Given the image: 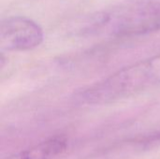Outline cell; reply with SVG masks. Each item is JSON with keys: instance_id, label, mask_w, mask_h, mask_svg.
<instances>
[{"instance_id": "cell-4", "label": "cell", "mask_w": 160, "mask_h": 159, "mask_svg": "<svg viewBox=\"0 0 160 159\" xmlns=\"http://www.w3.org/2000/svg\"><path fill=\"white\" fill-rule=\"evenodd\" d=\"M65 148L66 142L61 138H54L7 159H50L61 153Z\"/></svg>"}, {"instance_id": "cell-3", "label": "cell", "mask_w": 160, "mask_h": 159, "mask_svg": "<svg viewBox=\"0 0 160 159\" xmlns=\"http://www.w3.org/2000/svg\"><path fill=\"white\" fill-rule=\"evenodd\" d=\"M44 38L42 28L23 16H11L1 22L0 45L8 52H23L38 47Z\"/></svg>"}, {"instance_id": "cell-1", "label": "cell", "mask_w": 160, "mask_h": 159, "mask_svg": "<svg viewBox=\"0 0 160 159\" xmlns=\"http://www.w3.org/2000/svg\"><path fill=\"white\" fill-rule=\"evenodd\" d=\"M160 31V0H126L94 15L84 32L126 37Z\"/></svg>"}, {"instance_id": "cell-2", "label": "cell", "mask_w": 160, "mask_h": 159, "mask_svg": "<svg viewBox=\"0 0 160 159\" xmlns=\"http://www.w3.org/2000/svg\"><path fill=\"white\" fill-rule=\"evenodd\" d=\"M160 86V54L122 68L80 94L87 104H107Z\"/></svg>"}]
</instances>
